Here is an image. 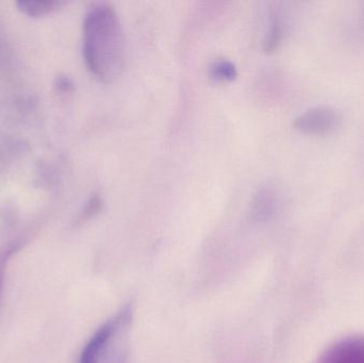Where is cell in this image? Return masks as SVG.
<instances>
[{
	"mask_svg": "<svg viewBox=\"0 0 364 363\" xmlns=\"http://www.w3.org/2000/svg\"><path fill=\"white\" fill-rule=\"evenodd\" d=\"M132 321L134 309L126 305L96 330L83 347L79 363H128Z\"/></svg>",
	"mask_w": 364,
	"mask_h": 363,
	"instance_id": "cell-2",
	"label": "cell"
},
{
	"mask_svg": "<svg viewBox=\"0 0 364 363\" xmlns=\"http://www.w3.org/2000/svg\"><path fill=\"white\" fill-rule=\"evenodd\" d=\"M9 254L8 256H4V257L0 259V294H1L2 289V283H4V270H6V260H9Z\"/></svg>",
	"mask_w": 364,
	"mask_h": 363,
	"instance_id": "cell-10",
	"label": "cell"
},
{
	"mask_svg": "<svg viewBox=\"0 0 364 363\" xmlns=\"http://www.w3.org/2000/svg\"><path fill=\"white\" fill-rule=\"evenodd\" d=\"M18 10L23 14L30 17L46 16L55 11L65 6V2L55 1V0H48V1H18L17 2Z\"/></svg>",
	"mask_w": 364,
	"mask_h": 363,
	"instance_id": "cell-6",
	"label": "cell"
},
{
	"mask_svg": "<svg viewBox=\"0 0 364 363\" xmlns=\"http://www.w3.org/2000/svg\"><path fill=\"white\" fill-rule=\"evenodd\" d=\"M73 82L68 77H60L58 78L57 87L61 92H70L73 89Z\"/></svg>",
	"mask_w": 364,
	"mask_h": 363,
	"instance_id": "cell-9",
	"label": "cell"
},
{
	"mask_svg": "<svg viewBox=\"0 0 364 363\" xmlns=\"http://www.w3.org/2000/svg\"><path fill=\"white\" fill-rule=\"evenodd\" d=\"M282 38H284V23L280 19L279 15L274 14L272 16L267 36H265V53H272L277 50L278 47L282 44Z\"/></svg>",
	"mask_w": 364,
	"mask_h": 363,
	"instance_id": "cell-8",
	"label": "cell"
},
{
	"mask_svg": "<svg viewBox=\"0 0 364 363\" xmlns=\"http://www.w3.org/2000/svg\"><path fill=\"white\" fill-rule=\"evenodd\" d=\"M316 363H364V337H348L338 341Z\"/></svg>",
	"mask_w": 364,
	"mask_h": 363,
	"instance_id": "cell-4",
	"label": "cell"
},
{
	"mask_svg": "<svg viewBox=\"0 0 364 363\" xmlns=\"http://www.w3.org/2000/svg\"><path fill=\"white\" fill-rule=\"evenodd\" d=\"M209 75L216 82H230L237 76V67L227 59H218L210 65Z\"/></svg>",
	"mask_w": 364,
	"mask_h": 363,
	"instance_id": "cell-7",
	"label": "cell"
},
{
	"mask_svg": "<svg viewBox=\"0 0 364 363\" xmlns=\"http://www.w3.org/2000/svg\"><path fill=\"white\" fill-rule=\"evenodd\" d=\"M82 50L87 68L104 82H112L123 72L125 36L119 15L110 4H96L87 10Z\"/></svg>",
	"mask_w": 364,
	"mask_h": 363,
	"instance_id": "cell-1",
	"label": "cell"
},
{
	"mask_svg": "<svg viewBox=\"0 0 364 363\" xmlns=\"http://www.w3.org/2000/svg\"><path fill=\"white\" fill-rule=\"evenodd\" d=\"M342 115L333 107L321 106L310 109L296 117L294 128L308 136L333 134L341 125Z\"/></svg>",
	"mask_w": 364,
	"mask_h": 363,
	"instance_id": "cell-3",
	"label": "cell"
},
{
	"mask_svg": "<svg viewBox=\"0 0 364 363\" xmlns=\"http://www.w3.org/2000/svg\"><path fill=\"white\" fill-rule=\"evenodd\" d=\"M277 204V194L273 190H261L252 202V217L256 220L267 219L275 212Z\"/></svg>",
	"mask_w": 364,
	"mask_h": 363,
	"instance_id": "cell-5",
	"label": "cell"
}]
</instances>
